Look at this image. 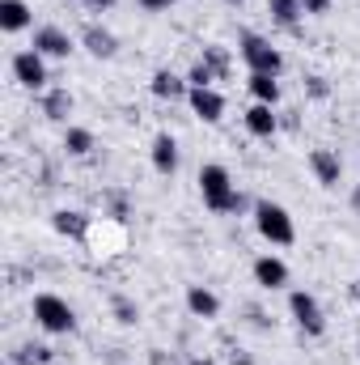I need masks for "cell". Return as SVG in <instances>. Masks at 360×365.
<instances>
[{
    "instance_id": "obj_1",
    "label": "cell",
    "mask_w": 360,
    "mask_h": 365,
    "mask_svg": "<svg viewBox=\"0 0 360 365\" xmlns=\"http://www.w3.org/2000/svg\"><path fill=\"white\" fill-rule=\"evenodd\" d=\"M199 195H203L208 212H216V217H225V212H242V208H246V195L233 187L229 170L216 166V162L199 170Z\"/></svg>"
},
{
    "instance_id": "obj_2",
    "label": "cell",
    "mask_w": 360,
    "mask_h": 365,
    "mask_svg": "<svg viewBox=\"0 0 360 365\" xmlns=\"http://www.w3.org/2000/svg\"><path fill=\"white\" fill-rule=\"evenodd\" d=\"M255 230L263 234V242H271V247H292L297 242V225H292L288 208L275 204V200H259L255 204Z\"/></svg>"
},
{
    "instance_id": "obj_3",
    "label": "cell",
    "mask_w": 360,
    "mask_h": 365,
    "mask_svg": "<svg viewBox=\"0 0 360 365\" xmlns=\"http://www.w3.org/2000/svg\"><path fill=\"white\" fill-rule=\"evenodd\" d=\"M30 310H34V323H38L47 336H68V331H77V310H73L60 293H38Z\"/></svg>"
},
{
    "instance_id": "obj_4",
    "label": "cell",
    "mask_w": 360,
    "mask_h": 365,
    "mask_svg": "<svg viewBox=\"0 0 360 365\" xmlns=\"http://www.w3.org/2000/svg\"><path fill=\"white\" fill-rule=\"evenodd\" d=\"M238 51H242V60H246V68H250V73L280 77V68H284L280 47H275L271 38H263V34H242V38H238Z\"/></svg>"
},
{
    "instance_id": "obj_5",
    "label": "cell",
    "mask_w": 360,
    "mask_h": 365,
    "mask_svg": "<svg viewBox=\"0 0 360 365\" xmlns=\"http://www.w3.org/2000/svg\"><path fill=\"white\" fill-rule=\"evenodd\" d=\"M288 314H292V323H297L305 336H322V331H327V314H322L318 297L305 293V289H292V293H288Z\"/></svg>"
},
{
    "instance_id": "obj_6",
    "label": "cell",
    "mask_w": 360,
    "mask_h": 365,
    "mask_svg": "<svg viewBox=\"0 0 360 365\" xmlns=\"http://www.w3.org/2000/svg\"><path fill=\"white\" fill-rule=\"evenodd\" d=\"M13 81L21 86V90H34V93H43L47 90V56H38L34 47L30 51H17L13 56Z\"/></svg>"
},
{
    "instance_id": "obj_7",
    "label": "cell",
    "mask_w": 360,
    "mask_h": 365,
    "mask_svg": "<svg viewBox=\"0 0 360 365\" xmlns=\"http://www.w3.org/2000/svg\"><path fill=\"white\" fill-rule=\"evenodd\" d=\"M34 51L47 56V60H68V56L77 51V43H73V34L60 30V26H38V30H34Z\"/></svg>"
},
{
    "instance_id": "obj_8",
    "label": "cell",
    "mask_w": 360,
    "mask_h": 365,
    "mask_svg": "<svg viewBox=\"0 0 360 365\" xmlns=\"http://www.w3.org/2000/svg\"><path fill=\"white\" fill-rule=\"evenodd\" d=\"M309 170H314V179H318V187H339V179H344V162H339V153H331V149H314L309 153Z\"/></svg>"
},
{
    "instance_id": "obj_9",
    "label": "cell",
    "mask_w": 360,
    "mask_h": 365,
    "mask_svg": "<svg viewBox=\"0 0 360 365\" xmlns=\"http://www.w3.org/2000/svg\"><path fill=\"white\" fill-rule=\"evenodd\" d=\"M149 158H153V170L157 175H179V140L170 136V132H157L153 136V149H149Z\"/></svg>"
},
{
    "instance_id": "obj_10",
    "label": "cell",
    "mask_w": 360,
    "mask_h": 365,
    "mask_svg": "<svg viewBox=\"0 0 360 365\" xmlns=\"http://www.w3.org/2000/svg\"><path fill=\"white\" fill-rule=\"evenodd\" d=\"M250 272H255V284H259V289H268V293H275V289H284V284H288V264H284V259H275V255H259Z\"/></svg>"
},
{
    "instance_id": "obj_11",
    "label": "cell",
    "mask_w": 360,
    "mask_h": 365,
    "mask_svg": "<svg viewBox=\"0 0 360 365\" xmlns=\"http://www.w3.org/2000/svg\"><path fill=\"white\" fill-rule=\"evenodd\" d=\"M149 90H153V98H162V102H179V98L191 93V86H186V77H179V73L157 68V73H153V81H149Z\"/></svg>"
},
{
    "instance_id": "obj_12",
    "label": "cell",
    "mask_w": 360,
    "mask_h": 365,
    "mask_svg": "<svg viewBox=\"0 0 360 365\" xmlns=\"http://www.w3.org/2000/svg\"><path fill=\"white\" fill-rule=\"evenodd\" d=\"M246 132H250V136H259V140H271V136L280 132V115H275V106L255 102V106L246 110Z\"/></svg>"
},
{
    "instance_id": "obj_13",
    "label": "cell",
    "mask_w": 360,
    "mask_h": 365,
    "mask_svg": "<svg viewBox=\"0 0 360 365\" xmlns=\"http://www.w3.org/2000/svg\"><path fill=\"white\" fill-rule=\"evenodd\" d=\"M186 102H191L195 119H203V123H216V119L225 115V98H221L216 90H191L186 93Z\"/></svg>"
},
{
    "instance_id": "obj_14",
    "label": "cell",
    "mask_w": 360,
    "mask_h": 365,
    "mask_svg": "<svg viewBox=\"0 0 360 365\" xmlns=\"http://www.w3.org/2000/svg\"><path fill=\"white\" fill-rule=\"evenodd\" d=\"M186 310H191L195 319H216V314H221V297H216L208 284H191V289H186Z\"/></svg>"
},
{
    "instance_id": "obj_15",
    "label": "cell",
    "mask_w": 360,
    "mask_h": 365,
    "mask_svg": "<svg viewBox=\"0 0 360 365\" xmlns=\"http://www.w3.org/2000/svg\"><path fill=\"white\" fill-rule=\"evenodd\" d=\"M30 21H34V13H30L26 0H0V30H4V34H17V30H26Z\"/></svg>"
},
{
    "instance_id": "obj_16",
    "label": "cell",
    "mask_w": 360,
    "mask_h": 365,
    "mask_svg": "<svg viewBox=\"0 0 360 365\" xmlns=\"http://www.w3.org/2000/svg\"><path fill=\"white\" fill-rule=\"evenodd\" d=\"M81 43H85V51H90V56H97V60H110V56L119 51V38H115L110 30H102V26H85Z\"/></svg>"
},
{
    "instance_id": "obj_17",
    "label": "cell",
    "mask_w": 360,
    "mask_h": 365,
    "mask_svg": "<svg viewBox=\"0 0 360 365\" xmlns=\"http://www.w3.org/2000/svg\"><path fill=\"white\" fill-rule=\"evenodd\" d=\"M51 225H55V234H64V238H85V234H90V217L77 212V208H60V212L51 217Z\"/></svg>"
},
{
    "instance_id": "obj_18",
    "label": "cell",
    "mask_w": 360,
    "mask_h": 365,
    "mask_svg": "<svg viewBox=\"0 0 360 365\" xmlns=\"http://www.w3.org/2000/svg\"><path fill=\"white\" fill-rule=\"evenodd\" d=\"M268 9H271V21L284 26V30H297V21L305 17L301 0H268Z\"/></svg>"
},
{
    "instance_id": "obj_19",
    "label": "cell",
    "mask_w": 360,
    "mask_h": 365,
    "mask_svg": "<svg viewBox=\"0 0 360 365\" xmlns=\"http://www.w3.org/2000/svg\"><path fill=\"white\" fill-rule=\"evenodd\" d=\"M93 149H97V140H93L90 128H68L64 132V153L68 158H90Z\"/></svg>"
},
{
    "instance_id": "obj_20",
    "label": "cell",
    "mask_w": 360,
    "mask_h": 365,
    "mask_svg": "<svg viewBox=\"0 0 360 365\" xmlns=\"http://www.w3.org/2000/svg\"><path fill=\"white\" fill-rule=\"evenodd\" d=\"M43 115L55 119V123L68 119V115H73V93L68 90H43Z\"/></svg>"
},
{
    "instance_id": "obj_21",
    "label": "cell",
    "mask_w": 360,
    "mask_h": 365,
    "mask_svg": "<svg viewBox=\"0 0 360 365\" xmlns=\"http://www.w3.org/2000/svg\"><path fill=\"white\" fill-rule=\"evenodd\" d=\"M250 93H255V102L275 106L280 102V81L275 77H263V73H250Z\"/></svg>"
},
{
    "instance_id": "obj_22",
    "label": "cell",
    "mask_w": 360,
    "mask_h": 365,
    "mask_svg": "<svg viewBox=\"0 0 360 365\" xmlns=\"http://www.w3.org/2000/svg\"><path fill=\"white\" fill-rule=\"evenodd\" d=\"M110 310H115V319H119V323H123V327H132V323H136V319H140V306H136V302H132V297H123V293H119V297H115V302H110Z\"/></svg>"
},
{
    "instance_id": "obj_23",
    "label": "cell",
    "mask_w": 360,
    "mask_h": 365,
    "mask_svg": "<svg viewBox=\"0 0 360 365\" xmlns=\"http://www.w3.org/2000/svg\"><path fill=\"white\" fill-rule=\"evenodd\" d=\"M203 64H208L216 77H229V51H225V47H203Z\"/></svg>"
},
{
    "instance_id": "obj_24",
    "label": "cell",
    "mask_w": 360,
    "mask_h": 365,
    "mask_svg": "<svg viewBox=\"0 0 360 365\" xmlns=\"http://www.w3.org/2000/svg\"><path fill=\"white\" fill-rule=\"evenodd\" d=\"M212 81H216V73L199 60V64H191V73H186V86L191 90H212Z\"/></svg>"
},
{
    "instance_id": "obj_25",
    "label": "cell",
    "mask_w": 360,
    "mask_h": 365,
    "mask_svg": "<svg viewBox=\"0 0 360 365\" xmlns=\"http://www.w3.org/2000/svg\"><path fill=\"white\" fill-rule=\"evenodd\" d=\"M21 365H47L51 361V349H21V357H17Z\"/></svg>"
},
{
    "instance_id": "obj_26",
    "label": "cell",
    "mask_w": 360,
    "mask_h": 365,
    "mask_svg": "<svg viewBox=\"0 0 360 365\" xmlns=\"http://www.w3.org/2000/svg\"><path fill=\"white\" fill-rule=\"evenodd\" d=\"M301 9H305V17H327L331 0H301Z\"/></svg>"
},
{
    "instance_id": "obj_27",
    "label": "cell",
    "mask_w": 360,
    "mask_h": 365,
    "mask_svg": "<svg viewBox=\"0 0 360 365\" xmlns=\"http://www.w3.org/2000/svg\"><path fill=\"white\" fill-rule=\"evenodd\" d=\"M305 90H309V98H327V81H322V77H305Z\"/></svg>"
},
{
    "instance_id": "obj_28",
    "label": "cell",
    "mask_w": 360,
    "mask_h": 365,
    "mask_svg": "<svg viewBox=\"0 0 360 365\" xmlns=\"http://www.w3.org/2000/svg\"><path fill=\"white\" fill-rule=\"evenodd\" d=\"M170 4H174V0H140V9H144V13H166Z\"/></svg>"
},
{
    "instance_id": "obj_29",
    "label": "cell",
    "mask_w": 360,
    "mask_h": 365,
    "mask_svg": "<svg viewBox=\"0 0 360 365\" xmlns=\"http://www.w3.org/2000/svg\"><path fill=\"white\" fill-rule=\"evenodd\" d=\"M229 361H233V365H255V357H250V353H233Z\"/></svg>"
},
{
    "instance_id": "obj_30",
    "label": "cell",
    "mask_w": 360,
    "mask_h": 365,
    "mask_svg": "<svg viewBox=\"0 0 360 365\" xmlns=\"http://www.w3.org/2000/svg\"><path fill=\"white\" fill-rule=\"evenodd\" d=\"M85 4H90V9H97V13H102V9H115V0H85Z\"/></svg>"
},
{
    "instance_id": "obj_31",
    "label": "cell",
    "mask_w": 360,
    "mask_h": 365,
    "mask_svg": "<svg viewBox=\"0 0 360 365\" xmlns=\"http://www.w3.org/2000/svg\"><path fill=\"white\" fill-rule=\"evenodd\" d=\"M352 212H360V182L352 187Z\"/></svg>"
},
{
    "instance_id": "obj_32",
    "label": "cell",
    "mask_w": 360,
    "mask_h": 365,
    "mask_svg": "<svg viewBox=\"0 0 360 365\" xmlns=\"http://www.w3.org/2000/svg\"><path fill=\"white\" fill-rule=\"evenodd\" d=\"M186 365H216V361H212V357H191Z\"/></svg>"
},
{
    "instance_id": "obj_33",
    "label": "cell",
    "mask_w": 360,
    "mask_h": 365,
    "mask_svg": "<svg viewBox=\"0 0 360 365\" xmlns=\"http://www.w3.org/2000/svg\"><path fill=\"white\" fill-rule=\"evenodd\" d=\"M225 4H246V0H225Z\"/></svg>"
},
{
    "instance_id": "obj_34",
    "label": "cell",
    "mask_w": 360,
    "mask_h": 365,
    "mask_svg": "<svg viewBox=\"0 0 360 365\" xmlns=\"http://www.w3.org/2000/svg\"><path fill=\"white\" fill-rule=\"evenodd\" d=\"M356 353H360V344H356Z\"/></svg>"
}]
</instances>
